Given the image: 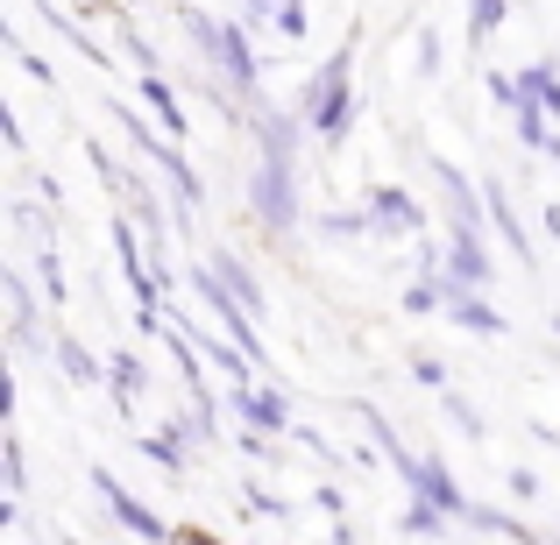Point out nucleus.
<instances>
[{
    "mask_svg": "<svg viewBox=\"0 0 560 545\" xmlns=\"http://www.w3.org/2000/svg\"><path fill=\"white\" fill-rule=\"evenodd\" d=\"M57 368H65V376L79 382V390H85V382H100V376H107V368H100L93 355H85V347L71 341V333H57Z\"/></svg>",
    "mask_w": 560,
    "mask_h": 545,
    "instance_id": "obj_13",
    "label": "nucleus"
},
{
    "mask_svg": "<svg viewBox=\"0 0 560 545\" xmlns=\"http://www.w3.org/2000/svg\"><path fill=\"white\" fill-rule=\"evenodd\" d=\"M390 467H397V475H405V489L419 496V503H433V510H440V518H447V524H462L468 510H476V503H468V496H462V482L447 475V461H440V453H425V461H419V453H397Z\"/></svg>",
    "mask_w": 560,
    "mask_h": 545,
    "instance_id": "obj_2",
    "label": "nucleus"
},
{
    "mask_svg": "<svg viewBox=\"0 0 560 545\" xmlns=\"http://www.w3.org/2000/svg\"><path fill=\"white\" fill-rule=\"evenodd\" d=\"M228 404L242 411V425H256V433H270V439L299 433V418H291V396H284V390H270V382H248V390H228Z\"/></svg>",
    "mask_w": 560,
    "mask_h": 545,
    "instance_id": "obj_5",
    "label": "nucleus"
},
{
    "mask_svg": "<svg viewBox=\"0 0 560 545\" xmlns=\"http://www.w3.org/2000/svg\"><path fill=\"white\" fill-rule=\"evenodd\" d=\"M405 532L411 538H433V532H447V518H440L433 503H419V496H411V503H405Z\"/></svg>",
    "mask_w": 560,
    "mask_h": 545,
    "instance_id": "obj_16",
    "label": "nucleus"
},
{
    "mask_svg": "<svg viewBox=\"0 0 560 545\" xmlns=\"http://www.w3.org/2000/svg\"><path fill=\"white\" fill-rule=\"evenodd\" d=\"M248 503H256V518H284V503H277L270 489H248Z\"/></svg>",
    "mask_w": 560,
    "mask_h": 545,
    "instance_id": "obj_23",
    "label": "nucleus"
},
{
    "mask_svg": "<svg viewBox=\"0 0 560 545\" xmlns=\"http://www.w3.org/2000/svg\"><path fill=\"white\" fill-rule=\"evenodd\" d=\"M411 376H419V382H425V390H440V396H447V390H454V382H447V368H440L433 355H411Z\"/></svg>",
    "mask_w": 560,
    "mask_h": 545,
    "instance_id": "obj_19",
    "label": "nucleus"
},
{
    "mask_svg": "<svg viewBox=\"0 0 560 545\" xmlns=\"http://www.w3.org/2000/svg\"><path fill=\"white\" fill-rule=\"evenodd\" d=\"M185 447H191L185 418H171L164 433H150V439H142V461H156V467H164V475H185Z\"/></svg>",
    "mask_w": 560,
    "mask_h": 545,
    "instance_id": "obj_9",
    "label": "nucleus"
},
{
    "mask_svg": "<svg viewBox=\"0 0 560 545\" xmlns=\"http://www.w3.org/2000/svg\"><path fill=\"white\" fill-rule=\"evenodd\" d=\"M511 496H525V503L539 496V475H533V467H511Z\"/></svg>",
    "mask_w": 560,
    "mask_h": 545,
    "instance_id": "obj_21",
    "label": "nucleus"
},
{
    "mask_svg": "<svg viewBox=\"0 0 560 545\" xmlns=\"http://www.w3.org/2000/svg\"><path fill=\"white\" fill-rule=\"evenodd\" d=\"M362 213H370L376 234H419L425 227V213L411 205V191H397V185H376L370 199H362Z\"/></svg>",
    "mask_w": 560,
    "mask_h": 545,
    "instance_id": "obj_7",
    "label": "nucleus"
},
{
    "mask_svg": "<svg viewBox=\"0 0 560 545\" xmlns=\"http://www.w3.org/2000/svg\"><path fill=\"white\" fill-rule=\"evenodd\" d=\"M107 382H114V390H121V396H114V404H136V396H142V382H150V376H142V355H128V347H121V355H114L107 362Z\"/></svg>",
    "mask_w": 560,
    "mask_h": 545,
    "instance_id": "obj_12",
    "label": "nucleus"
},
{
    "mask_svg": "<svg viewBox=\"0 0 560 545\" xmlns=\"http://www.w3.org/2000/svg\"><path fill=\"white\" fill-rule=\"evenodd\" d=\"M497 276L490 248H482V234H447V270H440V284H447V305L454 298H482Z\"/></svg>",
    "mask_w": 560,
    "mask_h": 545,
    "instance_id": "obj_4",
    "label": "nucleus"
},
{
    "mask_svg": "<svg viewBox=\"0 0 560 545\" xmlns=\"http://www.w3.org/2000/svg\"><path fill=\"white\" fill-rule=\"evenodd\" d=\"M142 99L156 107V121L171 128V142H178V135H185V107H178V93H171L164 79H142Z\"/></svg>",
    "mask_w": 560,
    "mask_h": 545,
    "instance_id": "obj_14",
    "label": "nucleus"
},
{
    "mask_svg": "<svg viewBox=\"0 0 560 545\" xmlns=\"http://www.w3.org/2000/svg\"><path fill=\"white\" fill-rule=\"evenodd\" d=\"M299 114H305V128H313V135L348 142V128H355V50H348V43L313 71V85H305Z\"/></svg>",
    "mask_w": 560,
    "mask_h": 545,
    "instance_id": "obj_1",
    "label": "nucleus"
},
{
    "mask_svg": "<svg viewBox=\"0 0 560 545\" xmlns=\"http://www.w3.org/2000/svg\"><path fill=\"white\" fill-rule=\"evenodd\" d=\"M447 319H454V327H468V333H482V341L511 333V327H504V312H497L490 298H454V305H447Z\"/></svg>",
    "mask_w": 560,
    "mask_h": 545,
    "instance_id": "obj_11",
    "label": "nucleus"
},
{
    "mask_svg": "<svg viewBox=\"0 0 560 545\" xmlns=\"http://www.w3.org/2000/svg\"><path fill=\"white\" fill-rule=\"evenodd\" d=\"M277 8H284V0H248V14H270V22H277Z\"/></svg>",
    "mask_w": 560,
    "mask_h": 545,
    "instance_id": "obj_24",
    "label": "nucleus"
},
{
    "mask_svg": "<svg viewBox=\"0 0 560 545\" xmlns=\"http://www.w3.org/2000/svg\"><path fill=\"white\" fill-rule=\"evenodd\" d=\"M213 64L228 71V93H234V99H248V107H262V99H256V50H248V28H242V22H220Z\"/></svg>",
    "mask_w": 560,
    "mask_h": 545,
    "instance_id": "obj_6",
    "label": "nucleus"
},
{
    "mask_svg": "<svg viewBox=\"0 0 560 545\" xmlns=\"http://www.w3.org/2000/svg\"><path fill=\"white\" fill-rule=\"evenodd\" d=\"M468 14H476V36H497V28H504V0H468Z\"/></svg>",
    "mask_w": 560,
    "mask_h": 545,
    "instance_id": "obj_18",
    "label": "nucleus"
},
{
    "mask_svg": "<svg viewBox=\"0 0 560 545\" xmlns=\"http://www.w3.org/2000/svg\"><path fill=\"white\" fill-rule=\"evenodd\" d=\"M482 205H490V227L511 241V256H518V262H533V241H525V227H518V213H511L504 185H482Z\"/></svg>",
    "mask_w": 560,
    "mask_h": 545,
    "instance_id": "obj_10",
    "label": "nucleus"
},
{
    "mask_svg": "<svg viewBox=\"0 0 560 545\" xmlns=\"http://www.w3.org/2000/svg\"><path fill=\"white\" fill-rule=\"evenodd\" d=\"M93 489H100V503H107V518H114V524H121V532H128V538H142V545H171V538H178V532H171V524H164V518H156V510H150V503H142V496H128V489H121V482H114V475H107V467H93Z\"/></svg>",
    "mask_w": 560,
    "mask_h": 545,
    "instance_id": "obj_3",
    "label": "nucleus"
},
{
    "mask_svg": "<svg viewBox=\"0 0 560 545\" xmlns=\"http://www.w3.org/2000/svg\"><path fill=\"white\" fill-rule=\"evenodd\" d=\"M206 270H213L220 284H228V298L242 305L248 319L262 312V284H256V276H248V262H242V256H228V248H213V262H206Z\"/></svg>",
    "mask_w": 560,
    "mask_h": 545,
    "instance_id": "obj_8",
    "label": "nucleus"
},
{
    "mask_svg": "<svg viewBox=\"0 0 560 545\" xmlns=\"http://www.w3.org/2000/svg\"><path fill=\"white\" fill-rule=\"evenodd\" d=\"M419 71H440V36H433V28L419 36Z\"/></svg>",
    "mask_w": 560,
    "mask_h": 545,
    "instance_id": "obj_22",
    "label": "nucleus"
},
{
    "mask_svg": "<svg viewBox=\"0 0 560 545\" xmlns=\"http://www.w3.org/2000/svg\"><path fill=\"white\" fill-rule=\"evenodd\" d=\"M171 545H220V538H206V532H178Z\"/></svg>",
    "mask_w": 560,
    "mask_h": 545,
    "instance_id": "obj_25",
    "label": "nucleus"
},
{
    "mask_svg": "<svg viewBox=\"0 0 560 545\" xmlns=\"http://www.w3.org/2000/svg\"><path fill=\"white\" fill-rule=\"evenodd\" d=\"M440 404H447V418H454V425H462V433H468V439H482V411H476V404H468V396H454V390H447V396H440Z\"/></svg>",
    "mask_w": 560,
    "mask_h": 545,
    "instance_id": "obj_17",
    "label": "nucleus"
},
{
    "mask_svg": "<svg viewBox=\"0 0 560 545\" xmlns=\"http://www.w3.org/2000/svg\"><path fill=\"white\" fill-rule=\"evenodd\" d=\"M462 524H476V532H497V538H511V545H539V538H533V532H525V524H518V518H504V510H482V503H476V510H468V518H462Z\"/></svg>",
    "mask_w": 560,
    "mask_h": 545,
    "instance_id": "obj_15",
    "label": "nucleus"
},
{
    "mask_svg": "<svg viewBox=\"0 0 560 545\" xmlns=\"http://www.w3.org/2000/svg\"><path fill=\"white\" fill-rule=\"evenodd\" d=\"M277 36H284V43L305 36V0H284V8H277Z\"/></svg>",
    "mask_w": 560,
    "mask_h": 545,
    "instance_id": "obj_20",
    "label": "nucleus"
}]
</instances>
